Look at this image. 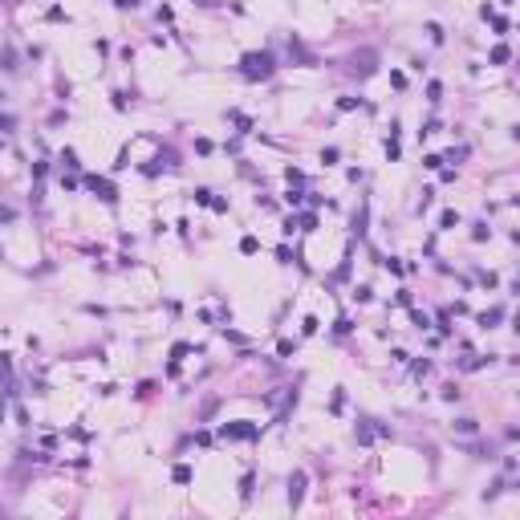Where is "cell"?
<instances>
[{
    "label": "cell",
    "instance_id": "7a4b0ae2",
    "mask_svg": "<svg viewBox=\"0 0 520 520\" xmlns=\"http://www.w3.org/2000/svg\"><path fill=\"white\" fill-rule=\"evenodd\" d=\"M220 435L224 439H256V427H248V423H224Z\"/></svg>",
    "mask_w": 520,
    "mask_h": 520
},
{
    "label": "cell",
    "instance_id": "8992f818",
    "mask_svg": "<svg viewBox=\"0 0 520 520\" xmlns=\"http://www.w3.org/2000/svg\"><path fill=\"white\" fill-rule=\"evenodd\" d=\"M256 248H260V240H256V236H244V240H240V252H244V256H252Z\"/></svg>",
    "mask_w": 520,
    "mask_h": 520
},
{
    "label": "cell",
    "instance_id": "277c9868",
    "mask_svg": "<svg viewBox=\"0 0 520 520\" xmlns=\"http://www.w3.org/2000/svg\"><path fill=\"white\" fill-rule=\"evenodd\" d=\"M301 496H305V471H293V480H289V504L293 508L301 504Z\"/></svg>",
    "mask_w": 520,
    "mask_h": 520
},
{
    "label": "cell",
    "instance_id": "ba28073f",
    "mask_svg": "<svg viewBox=\"0 0 520 520\" xmlns=\"http://www.w3.org/2000/svg\"><path fill=\"white\" fill-rule=\"evenodd\" d=\"M508 57H512V53H508V45H496V49H492V65H504Z\"/></svg>",
    "mask_w": 520,
    "mask_h": 520
},
{
    "label": "cell",
    "instance_id": "4fadbf2b",
    "mask_svg": "<svg viewBox=\"0 0 520 520\" xmlns=\"http://www.w3.org/2000/svg\"><path fill=\"white\" fill-rule=\"evenodd\" d=\"M118 8H134V4H138V0H114Z\"/></svg>",
    "mask_w": 520,
    "mask_h": 520
},
{
    "label": "cell",
    "instance_id": "52a82bcc",
    "mask_svg": "<svg viewBox=\"0 0 520 520\" xmlns=\"http://www.w3.org/2000/svg\"><path fill=\"white\" fill-rule=\"evenodd\" d=\"M171 475H175V484H191V467H187V463H179Z\"/></svg>",
    "mask_w": 520,
    "mask_h": 520
},
{
    "label": "cell",
    "instance_id": "9c48e42d",
    "mask_svg": "<svg viewBox=\"0 0 520 520\" xmlns=\"http://www.w3.org/2000/svg\"><path fill=\"white\" fill-rule=\"evenodd\" d=\"M455 431L460 435H475V419H455Z\"/></svg>",
    "mask_w": 520,
    "mask_h": 520
},
{
    "label": "cell",
    "instance_id": "6da1fadb",
    "mask_svg": "<svg viewBox=\"0 0 520 520\" xmlns=\"http://www.w3.org/2000/svg\"><path fill=\"white\" fill-rule=\"evenodd\" d=\"M240 69H244V77H268L273 73V53H248L240 61Z\"/></svg>",
    "mask_w": 520,
    "mask_h": 520
},
{
    "label": "cell",
    "instance_id": "5b68a950",
    "mask_svg": "<svg viewBox=\"0 0 520 520\" xmlns=\"http://www.w3.org/2000/svg\"><path fill=\"white\" fill-rule=\"evenodd\" d=\"M86 183H90V187H94V191H98L106 203H114V199H118V191L110 187V183H106V179H86Z\"/></svg>",
    "mask_w": 520,
    "mask_h": 520
},
{
    "label": "cell",
    "instance_id": "30bf717a",
    "mask_svg": "<svg viewBox=\"0 0 520 520\" xmlns=\"http://www.w3.org/2000/svg\"><path fill=\"white\" fill-rule=\"evenodd\" d=\"M455 224H460L455 212H443V216H439V228H455Z\"/></svg>",
    "mask_w": 520,
    "mask_h": 520
},
{
    "label": "cell",
    "instance_id": "7c38bea8",
    "mask_svg": "<svg viewBox=\"0 0 520 520\" xmlns=\"http://www.w3.org/2000/svg\"><path fill=\"white\" fill-rule=\"evenodd\" d=\"M12 216H16V212H12V207H0V224H8V220H12Z\"/></svg>",
    "mask_w": 520,
    "mask_h": 520
},
{
    "label": "cell",
    "instance_id": "8fae6325",
    "mask_svg": "<svg viewBox=\"0 0 520 520\" xmlns=\"http://www.w3.org/2000/svg\"><path fill=\"white\" fill-rule=\"evenodd\" d=\"M427 98H431V102H439V98H443V86H439V81H431V86H427Z\"/></svg>",
    "mask_w": 520,
    "mask_h": 520
},
{
    "label": "cell",
    "instance_id": "3957f363",
    "mask_svg": "<svg viewBox=\"0 0 520 520\" xmlns=\"http://www.w3.org/2000/svg\"><path fill=\"white\" fill-rule=\"evenodd\" d=\"M349 69H353V73H362V77H366V73H374V53H370V49L353 53V57H349Z\"/></svg>",
    "mask_w": 520,
    "mask_h": 520
}]
</instances>
